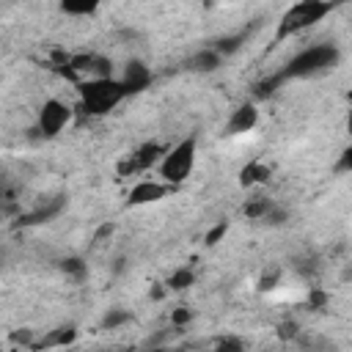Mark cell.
<instances>
[{
	"instance_id": "cell-1",
	"label": "cell",
	"mask_w": 352,
	"mask_h": 352,
	"mask_svg": "<svg viewBox=\"0 0 352 352\" xmlns=\"http://www.w3.org/2000/svg\"><path fill=\"white\" fill-rule=\"evenodd\" d=\"M341 60V50L333 41H322V44H311L305 50H300L297 55H292L286 60V66L280 69V77L289 80H305V77H319L330 69H336Z\"/></svg>"
},
{
	"instance_id": "cell-2",
	"label": "cell",
	"mask_w": 352,
	"mask_h": 352,
	"mask_svg": "<svg viewBox=\"0 0 352 352\" xmlns=\"http://www.w3.org/2000/svg\"><path fill=\"white\" fill-rule=\"evenodd\" d=\"M77 94H80V107L88 116H104L110 110H116L129 91L124 88L121 77H94V80H80L77 82Z\"/></svg>"
},
{
	"instance_id": "cell-3",
	"label": "cell",
	"mask_w": 352,
	"mask_h": 352,
	"mask_svg": "<svg viewBox=\"0 0 352 352\" xmlns=\"http://www.w3.org/2000/svg\"><path fill=\"white\" fill-rule=\"evenodd\" d=\"M336 8V0H297L294 6H289L278 22V30H275V38H289V36H297L308 28H314L316 22H322L330 11Z\"/></svg>"
},
{
	"instance_id": "cell-4",
	"label": "cell",
	"mask_w": 352,
	"mask_h": 352,
	"mask_svg": "<svg viewBox=\"0 0 352 352\" xmlns=\"http://www.w3.org/2000/svg\"><path fill=\"white\" fill-rule=\"evenodd\" d=\"M195 154H198V138L195 135H187V138L176 140L162 154V160L157 165L160 179L168 182V184H173V187H179L182 182H187L190 173H192V168H195Z\"/></svg>"
},
{
	"instance_id": "cell-5",
	"label": "cell",
	"mask_w": 352,
	"mask_h": 352,
	"mask_svg": "<svg viewBox=\"0 0 352 352\" xmlns=\"http://www.w3.org/2000/svg\"><path fill=\"white\" fill-rule=\"evenodd\" d=\"M72 121V107L60 99H47L41 107H38V116H36V135L38 138H58L63 132V126Z\"/></svg>"
},
{
	"instance_id": "cell-6",
	"label": "cell",
	"mask_w": 352,
	"mask_h": 352,
	"mask_svg": "<svg viewBox=\"0 0 352 352\" xmlns=\"http://www.w3.org/2000/svg\"><path fill=\"white\" fill-rule=\"evenodd\" d=\"M165 151H168V148H165L160 140H146V143H140L135 151L126 154V160L118 165V173H121V176H138V173H143V170L160 165V160H162Z\"/></svg>"
},
{
	"instance_id": "cell-7",
	"label": "cell",
	"mask_w": 352,
	"mask_h": 352,
	"mask_svg": "<svg viewBox=\"0 0 352 352\" xmlns=\"http://www.w3.org/2000/svg\"><path fill=\"white\" fill-rule=\"evenodd\" d=\"M170 190H176L173 184L162 182V179H140L132 190H129V206H146V204H157L162 201Z\"/></svg>"
},
{
	"instance_id": "cell-8",
	"label": "cell",
	"mask_w": 352,
	"mask_h": 352,
	"mask_svg": "<svg viewBox=\"0 0 352 352\" xmlns=\"http://www.w3.org/2000/svg\"><path fill=\"white\" fill-rule=\"evenodd\" d=\"M66 206V195H52V198H44L36 204V209L30 212H22L19 214V226H38V223H50L52 217H58Z\"/></svg>"
},
{
	"instance_id": "cell-9",
	"label": "cell",
	"mask_w": 352,
	"mask_h": 352,
	"mask_svg": "<svg viewBox=\"0 0 352 352\" xmlns=\"http://www.w3.org/2000/svg\"><path fill=\"white\" fill-rule=\"evenodd\" d=\"M151 80H154V74H151V69H148L143 60L132 58V60H126V63H124V72H121V82H124V88L129 91V96H132V94H140V91H146V88L151 85Z\"/></svg>"
},
{
	"instance_id": "cell-10",
	"label": "cell",
	"mask_w": 352,
	"mask_h": 352,
	"mask_svg": "<svg viewBox=\"0 0 352 352\" xmlns=\"http://www.w3.org/2000/svg\"><path fill=\"white\" fill-rule=\"evenodd\" d=\"M258 124V107L253 102H242L231 116H228V124H226V135L228 138H236V135H245L250 132L253 126Z\"/></svg>"
},
{
	"instance_id": "cell-11",
	"label": "cell",
	"mask_w": 352,
	"mask_h": 352,
	"mask_svg": "<svg viewBox=\"0 0 352 352\" xmlns=\"http://www.w3.org/2000/svg\"><path fill=\"white\" fill-rule=\"evenodd\" d=\"M223 66V55L214 50V47H204L198 52H192L187 60H184V69L192 72V74H212Z\"/></svg>"
},
{
	"instance_id": "cell-12",
	"label": "cell",
	"mask_w": 352,
	"mask_h": 352,
	"mask_svg": "<svg viewBox=\"0 0 352 352\" xmlns=\"http://www.w3.org/2000/svg\"><path fill=\"white\" fill-rule=\"evenodd\" d=\"M270 173H272V168L264 165V160H253V162H248V165L239 170V184H245V187L261 184V182L270 179Z\"/></svg>"
},
{
	"instance_id": "cell-13",
	"label": "cell",
	"mask_w": 352,
	"mask_h": 352,
	"mask_svg": "<svg viewBox=\"0 0 352 352\" xmlns=\"http://www.w3.org/2000/svg\"><path fill=\"white\" fill-rule=\"evenodd\" d=\"M60 11L69 16H94L102 6V0H58Z\"/></svg>"
},
{
	"instance_id": "cell-14",
	"label": "cell",
	"mask_w": 352,
	"mask_h": 352,
	"mask_svg": "<svg viewBox=\"0 0 352 352\" xmlns=\"http://www.w3.org/2000/svg\"><path fill=\"white\" fill-rule=\"evenodd\" d=\"M58 270H60L66 278L77 280V283L88 278V264H85L82 256H66V258H60V261H58Z\"/></svg>"
},
{
	"instance_id": "cell-15",
	"label": "cell",
	"mask_w": 352,
	"mask_h": 352,
	"mask_svg": "<svg viewBox=\"0 0 352 352\" xmlns=\"http://www.w3.org/2000/svg\"><path fill=\"white\" fill-rule=\"evenodd\" d=\"M245 41H248V30H239V33H231V36H220L212 47H214L223 58H228V55H234Z\"/></svg>"
},
{
	"instance_id": "cell-16",
	"label": "cell",
	"mask_w": 352,
	"mask_h": 352,
	"mask_svg": "<svg viewBox=\"0 0 352 352\" xmlns=\"http://www.w3.org/2000/svg\"><path fill=\"white\" fill-rule=\"evenodd\" d=\"M272 206H275L272 198H253V201H248V204L242 206V214H245L248 220H258V223H261Z\"/></svg>"
},
{
	"instance_id": "cell-17",
	"label": "cell",
	"mask_w": 352,
	"mask_h": 352,
	"mask_svg": "<svg viewBox=\"0 0 352 352\" xmlns=\"http://www.w3.org/2000/svg\"><path fill=\"white\" fill-rule=\"evenodd\" d=\"M77 338V327L74 324H60L58 330H52L44 341H41V346H66V344H72Z\"/></svg>"
},
{
	"instance_id": "cell-18",
	"label": "cell",
	"mask_w": 352,
	"mask_h": 352,
	"mask_svg": "<svg viewBox=\"0 0 352 352\" xmlns=\"http://www.w3.org/2000/svg\"><path fill=\"white\" fill-rule=\"evenodd\" d=\"M195 283V270L192 267H179L170 278H168V289H173V292H184V289H190Z\"/></svg>"
},
{
	"instance_id": "cell-19",
	"label": "cell",
	"mask_w": 352,
	"mask_h": 352,
	"mask_svg": "<svg viewBox=\"0 0 352 352\" xmlns=\"http://www.w3.org/2000/svg\"><path fill=\"white\" fill-rule=\"evenodd\" d=\"M126 322H132V314L126 308H107L102 316V330H118Z\"/></svg>"
},
{
	"instance_id": "cell-20",
	"label": "cell",
	"mask_w": 352,
	"mask_h": 352,
	"mask_svg": "<svg viewBox=\"0 0 352 352\" xmlns=\"http://www.w3.org/2000/svg\"><path fill=\"white\" fill-rule=\"evenodd\" d=\"M283 82H286V80L280 77V72H275V74H270V77L258 80V82L253 85V88H256L253 94H256V99H267V96H272V94H275V91H278Z\"/></svg>"
},
{
	"instance_id": "cell-21",
	"label": "cell",
	"mask_w": 352,
	"mask_h": 352,
	"mask_svg": "<svg viewBox=\"0 0 352 352\" xmlns=\"http://www.w3.org/2000/svg\"><path fill=\"white\" fill-rule=\"evenodd\" d=\"M286 220H289V209H283V206L275 204V206L267 212V217H264L261 223H264V226H283Z\"/></svg>"
},
{
	"instance_id": "cell-22",
	"label": "cell",
	"mask_w": 352,
	"mask_h": 352,
	"mask_svg": "<svg viewBox=\"0 0 352 352\" xmlns=\"http://www.w3.org/2000/svg\"><path fill=\"white\" fill-rule=\"evenodd\" d=\"M319 258L316 256H300V258H294V270L300 272V275H314L319 267Z\"/></svg>"
},
{
	"instance_id": "cell-23",
	"label": "cell",
	"mask_w": 352,
	"mask_h": 352,
	"mask_svg": "<svg viewBox=\"0 0 352 352\" xmlns=\"http://www.w3.org/2000/svg\"><path fill=\"white\" fill-rule=\"evenodd\" d=\"M336 173H352V143L341 148V154L336 160Z\"/></svg>"
},
{
	"instance_id": "cell-24",
	"label": "cell",
	"mask_w": 352,
	"mask_h": 352,
	"mask_svg": "<svg viewBox=\"0 0 352 352\" xmlns=\"http://www.w3.org/2000/svg\"><path fill=\"white\" fill-rule=\"evenodd\" d=\"M226 231H228V220H220V223H214V226L209 228V234H206V239H204V242L212 248V245H217V242L226 236Z\"/></svg>"
},
{
	"instance_id": "cell-25",
	"label": "cell",
	"mask_w": 352,
	"mask_h": 352,
	"mask_svg": "<svg viewBox=\"0 0 352 352\" xmlns=\"http://www.w3.org/2000/svg\"><path fill=\"white\" fill-rule=\"evenodd\" d=\"M278 280H280V270H270V272H264V275L258 278V289H261V292H270V289L278 286Z\"/></svg>"
},
{
	"instance_id": "cell-26",
	"label": "cell",
	"mask_w": 352,
	"mask_h": 352,
	"mask_svg": "<svg viewBox=\"0 0 352 352\" xmlns=\"http://www.w3.org/2000/svg\"><path fill=\"white\" fill-rule=\"evenodd\" d=\"M327 292H322V289H311L308 292V308H314V311H319V308H324L327 305Z\"/></svg>"
},
{
	"instance_id": "cell-27",
	"label": "cell",
	"mask_w": 352,
	"mask_h": 352,
	"mask_svg": "<svg viewBox=\"0 0 352 352\" xmlns=\"http://www.w3.org/2000/svg\"><path fill=\"white\" fill-rule=\"evenodd\" d=\"M192 322V314L187 311V308H176L173 314H170V324L179 330V327H184V324H190Z\"/></svg>"
},
{
	"instance_id": "cell-28",
	"label": "cell",
	"mask_w": 352,
	"mask_h": 352,
	"mask_svg": "<svg viewBox=\"0 0 352 352\" xmlns=\"http://www.w3.org/2000/svg\"><path fill=\"white\" fill-rule=\"evenodd\" d=\"M217 349H234V352H239V349H245V341L242 338H234V336H223V338H217Z\"/></svg>"
},
{
	"instance_id": "cell-29",
	"label": "cell",
	"mask_w": 352,
	"mask_h": 352,
	"mask_svg": "<svg viewBox=\"0 0 352 352\" xmlns=\"http://www.w3.org/2000/svg\"><path fill=\"white\" fill-rule=\"evenodd\" d=\"M204 3H206L209 8H217V6H228L231 0H204Z\"/></svg>"
},
{
	"instance_id": "cell-30",
	"label": "cell",
	"mask_w": 352,
	"mask_h": 352,
	"mask_svg": "<svg viewBox=\"0 0 352 352\" xmlns=\"http://www.w3.org/2000/svg\"><path fill=\"white\" fill-rule=\"evenodd\" d=\"M346 132L352 135V104H349V113H346Z\"/></svg>"
}]
</instances>
